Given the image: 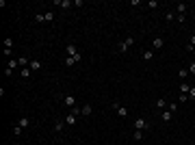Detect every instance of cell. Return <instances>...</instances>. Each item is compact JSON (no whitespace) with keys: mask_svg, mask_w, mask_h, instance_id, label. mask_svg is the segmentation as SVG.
I'll use <instances>...</instances> for the list:
<instances>
[{"mask_svg":"<svg viewBox=\"0 0 195 145\" xmlns=\"http://www.w3.org/2000/svg\"><path fill=\"white\" fill-rule=\"evenodd\" d=\"M132 126H134V130H147L150 128V121L145 119V117H134V121H132Z\"/></svg>","mask_w":195,"mask_h":145,"instance_id":"obj_1","label":"cell"},{"mask_svg":"<svg viewBox=\"0 0 195 145\" xmlns=\"http://www.w3.org/2000/svg\"><path fill=\"white\" fill-rule=\"evenodd\" d=\"M82 61V54L78 52V54H74V57H65L63 59V65L65 67H72V65H76V63H80Z\"/></svg>","mask_w":195,"mask_h":145,"instance_id":"obj_2","label":"cell"},{"mask_svg":"<svg viewBox=\"0 0 195 145\" xmlns=\"http://www.w3.org/2000/svg\"><path fill=\"white\" fill-rule=\"evenodd\" d=\"M132 43H134L132 37H126L124 41H119V43H117V50H119V52H128L130 48H132Z\"/></svg>","mask_w":195,"mask_h":145,"instance_id":"obj_3","label":"cell"},{"mask_svg":"<svg viewBox=\"0 0 195 145\" xmlns=\"http://www.w3.org/2000/svg\"><path fill=\"white\" fill-rule=\"evenodd\" d=\"M111 106L115 108V113H117V117H122V119H126V117H128V108H126V106H122L119 102H113Z\"/></svg>","mask_w":195,"mask_h":145,"instance_id":"obj_4","label":"cell"},{"mask_svg":"<svg viewBox=\"0 0 195 145\" xmlns=\"http://www.w3.org/2000/svg\"><path fill=\"white\" fill-rule=\"evenodd\" d=\"M15 67H20V61H17V59H9V61H7V69H4V74H7V76H11Z\"/></svg>","mask_w":195,"mask_h":145,"instance_id":"obj_5","label":"cell"},{"mask_svg":"<svg viewBox=\"0 0 195 145\" xmlns=\"http://www.w3.org/2000/svg\"><path fill=\"white\" fill-rule=\"evenodd\" d=\"M63 106L72 111V108L76 106V97H74V95H63Z\"/></svg>","mask_w":195,"mask_h":145,"instance_id":"obj_6","label":"cell"},{"mask_svg":"<svg viewBox=\"0 0 195 145\" xmlns=\"http://www.w3.org/2000/svg\"><path fill=\"white\" fill-rule=\"evenodd\" d=\"M54 7H59V9H69V7H74V2L72 0H54Z\"/></svg>","mask_w":195,"mask_h":145,"instance_id":"obj_7","label":"cell"},{"mask_svg":"<svg viewBox=\"0 0 195 145\" xmlns=\"http://www.w3.org/2000/svg\"><path fill=\"white\" fill-rule=\"evenodd\" d=\"M163 46H165V41L161 39V37H154L152 39V50L156 52V50H163Z\"/></svg>","mask_w":195,"mask_h":145,"instance_id":"obj_8","label":"cell"},{"mask_svg":"<svg viewBox=\"0 0 195 145\" xmlns=\"http://www.w3.org/2000/svg\"><path fill=\"white\" fill-rule=\"evenodd\" d=\"M65 54H67V57H74V54H78L76 43H67V46H65Z\"/></svg>","mask_w":195,"mask_h":145,"instance_id":"obj_9","label":"cell"},{"mask_svg":"<svg viewBox=\"0 0 195 145\" xmlns=\"http://www.w3.org/2000/svg\"><path fill=\"white\" fill-rule=\"evenodd\" d=\"M28 67H31V71H39V69L43 67V63L37 61V59H31V65H28Z\"/></svg>","mask_w":195,"mask_h":145,"instance_id":"obj_10","label":"cell"},{"mask_svg":"<svg viewBox=\"0 0 195 145\" xmlns=\"http://www.w3.org/2000/svg\"><path fill=\"white\" fill-rule=\"evenodd\" d=\"M76 123H78V117L67 113V117H65V126H76Z\"/></svg>","mask_w":195,"mask_h":145,"instance_id":"obj_11","label":"cell"},{"mask_svg":"<svg viewBox=\"0 0 195 145\" xmlns=\"http://www.w3.org/2000/svg\"><path fill=\"white\" fill-rule=\"evenodd\" d=\"M171 117H173V113L169 111V108H165V111L161 113V119H163L165 123H169V121H171Z\"/></svg>","mask_w":195,"mask_h":145,"instance_id":"obj_12","label":"cell"},{"mask_svg":"<svg viewBox=\"0 0 195 145\" xmlns=\"http://www.w3.org/2000/svg\"><path fill=\"white\" fill-rule=\"evenodd\" d=\"M187 4H184V2H178V7H176V13H178V15H187Z\"/></svg>","mask_w":195,"mask_h":145,"instance_id":"obj_13","label":"cell"},{"mask_svg":"<svg viewBox=\"0 0 195 145\" xmlns=\"http://www.w3.org/2000/svg\"><path fill=\"white\" fill-rule=\"evenodd\" d=\"M17 126H20V128H28L31 119H28V117H20V119H17Z\"/></svg>","mask_w":195,"mask_h":145,"instance_id":"obj_14","label":"cell"},{"mask_svg":"<svg viewBox=\"0 0 195 145\" xmlns=\"http://www.w3.org/2000/svg\"><path fill=\"white\" fill-rule=\"evenodd\" d=\"M167 106H169V104H167V100H165V97H158V100H156V108H161V111H165Z\"/></svg>","mask_w":195,"mask_h":145,"instance_id":"obj_15","label":"cell"},{"mask_svg":"<svg viewBox=\"0 0 195 145\" xmlns=\"http://www.w3.org/2000/svg\"><path fill=\"white\" fill-rule=\"evenodd\" d=\"M187 50H189V52L195 50V35H191V39H189V43H187Z\"/></svg>","mask_w":195,"mask_h":145,"instance_id":"obj_16","label":"cell"},{"mask_svg":"<svg viewBox=\"0 0 195 145\" xmlns=\"http://www.w3.org/2000/svg\"><path fill=\"white\" fill-rule=\"evenodd\" d=\"M189 89H191V85H189V83H182V85H180V93L189 95Z\"/></svg>","mask_w":195,"mask_h":145,"instance_id":"obj_17","label":"cell"},{"mask_svg":"<svg viewBox=\"0 0 195 145\" xmlns=\"http://www.w3.org/2000/svg\"><path fill=\"white\" fill-rule=\"evenodd\" d=\"M80 111H82V117H89V115H91V104H85Z\"/></svg>","mask_w":195,"mask_h":145,"instance_id":"obj_18","label":"cell"},{"mask_svg":"<svg viewBox=\"0 0 195 145\" xmlns=\"http://www.w3.org/2000/svg\"><path fill=\"white\" fill-rule=\"evenodd\" d=\"M143 139V130H134L132 132V141H141Z\"/></svg>","mask_w":195,"mask_h":145,"instance_id":"obj_19","label":"cell"},{"mask_svg":"<svg viewBox=\"0 0 195 145\" xmlns=\"http://www.w3.org/2000/svg\"><path fill=\"white\" fill-rule=\"evenodd\" d=\"M165 20H167V22H173V20H176V13L171 11V9H169V11L165 13Z\"/></svg>","mask_w":195,"mask_h":145,"instance_id":"obj_20","label":"cell"},{"mask_svg":"<svg viewBox=\"0 0 195 145\" xmlns=\"http://www.w3.org/2000/svg\"><path fill=\"white\" fill-rule=\"evenodd\" d=\"M143 59H145V61H152V59H154V50H145V52H143Z\"/></svg>","mask_w":195,"mask_h":145,"instance_id":"obj_21","label":"cell"},{"mask_svg":"<svg viewBox=\"0 0 195 145\" xmlns=\"http://www.w3.org/2000/svg\"><path fill=\"white\" fill-rule=\"evenodd\" d=\"M63 128H65V121H57V123H54V132H57V134H59Z\"/></svg>","mask_w":195,"mask_h":145,"instance_id":"obj_22","label":"cell"},{"mask_svg":"<svg viewBox=\"0 0 195 145\" xmlns=\"http://www.w3.org/2000/svg\"><path fill=\"white\" fill-rule=\"evenodd\" d=\"M22 130H24V128H20V126L15 123V126H13V137H20V134H22Z\"/></svg>","mask_w":195,"mask_h":145,"instance_id":"obj_23","label":"cell"},{"mask_svg":"<svg viewBox=\"0 0 195 145\" xmlns=\"http://www.w3.org/2000/svg\"><path fill=\"white\" fill-rule=\"evenodd\" d=\"M31 74H33L31 67H24V69H22V78H31Z\"/></svg>","mask_w":195,"mask_h":145,"instance_id":"obj_24","label":"cell"},{"mask_svg":"<svg viewBox=\"0 0 195 145\" xmlns=\"http://www.w3.org/2000/svg\"><path fill=\"white\" fill-rule=\"evenodd\" d=\"M35 22H39V24L46 22V15H43V13H37V15H35Z\"/></svg>","mask_w":195,"mask_h":145,"instance_id":"obj_25","label":"cell"},{"mask_svg":"<svg viewBox=\"0 0 195 145\" xmlns=\"http://www.w3.org/2000/svg\"><path fill=\"white\" fill-rule=\"evenodd\" d=\"M4 48H13V39H11V37L4 39Z\"/></svg>","mask_w":195,"mask_h":145,"instance_id":"obj_26","label":"cell"},{"mask_svg":"<svg viewBox=\"0 0 195 145\" xmlns=\"http://www.w3.org/2000/svg\"><path fill=\"white\" fill-rule=\"evenodd\" d=\"M178 76H180V78L184 80V78H187V76H189V69H180V71H178Z\"/></svg>","mask_w":195,"mask_h":145,"instance_id":"obj_27","label":"cell"},{"mask_svg":"<svg viewBox=\"0 0 195 145\" xmlns=\"http://www.w3.org/2000/svg\"><path fill=\"white\" fill-rule=\"evenodd\" d=\"M176 20H178V24H184L187 22V15H176Z\"/></svg>","mask_w":195,"mask_h":145,"instance_id":"obj_28","label":"cell"},{"mask_svg":"<svg viewBox=\"0 0 195 145\" xmlns=\"http://www.w3.org/2000/svg\"><path fill=\"white\" fill-rule=\"evenodd\" d=\"M189 100H195V85L189 89Z\"/></svg>","mask_w":195,"mask_h":145,"instance_id":"obj_29","label":"cell"},{"mask_svg":"<svg viewBox=\"0 0 195 145\" xmlns=\"http://www.w3.org/2000/svg\"><path fill=\"white\" fill-rule=\"evenodd\" d=\"M187 69H189V74H191V76H195V63H191Z\"/></svg>","mask_w":195,"mask_h":145,"instance_id":"obj_30","label":"cell"},{"mask_svg":"<svg viewBox=\"0 0 195 145\" xmlns=\"http://www.w3.org/2000/svg\"><path fill=\"white\" fill-rule=\"evenodd\" d=\"M178 100H180V102H189V95H184V93H180V95H178Z\"/></svg>","mask_w":195,"mask_h":145,"instance_id":"obj_31","label":"cell"},{"mask_svg":"<svg viewBox=\"0 0 195 145\" xmlns=\"http://www.w3.org/2000/svg\"><path fill=\"white\" fill-rule=\"evenodd\" d=\"M147 7H150V9H156V7H158V2H156V0H150V2H147Z\"/></svg>","mask_w":195,"mask_h":145,"instance_id":"obj_32","label":"cell"},{"mask_svg":"<svg viewBox=\"0 0 195 145\" xmlns=\"http://www.w3.org/2000/svg\"><path fill=\"white\" fill-rule=\"evenodd\" d=\"M193 26H195V22H193Z\"/></svg>","mask_w":195,"mask_h":145,"instance_id":"obj_33","label":"cell"},{"mask_svg":"<svg viewBox=\"0 0 195 145\" xmlns=\"http://www.w3.org/2000/svg\"><path fill=\"white\" fill-rule=\"evenodd\" d=\"M193 128H195V126H193Z\"/></svg>","mask_w":195,"mask_h":145,"instance_id":"obj_34","label":"cell"}]
</instances>
